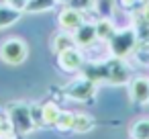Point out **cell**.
Segmentation results:
<instances>
[{"label":"cell","instance_id":"obj_1","mask_svg":"<svg viewBox=\"0 0 149 139\" xmlns=\"http://www.w3.org/2000/svg\"><path fill=\"white\" fill-rule=\"evenodd\" d=\"M0 57H2L6 64H21L27 57V45L21 39H8L0 45Z\"/></svg>","mask_w":149,"mask_h":139},{"label":"cell","instance_id":"obj_2","mask_svg":"<svg viewBox=\"0 0 149 139\" xmlns=\"http://www.w3.org/2000/svg\"><path fill=\"white\" fill-rule=\"evenodd\" d=\"M13 121H15L17 131H21V133H27L33 127V115L27 110L25 104H19V108L13 112Z\"/></svg>","mask_w":149,"mask_h":139},{"label":"cell","instance_id":"obj_3","mask_svg":"<svg viewBox=\"0 0 149 139\" xmlns=\"http://www.w3.org/2000/svg\"><path fill=\"white\" fill-rule=\"evenodd\" d=\"M131 96L137 100V102H147L149 100V82L147 80H135L131 84Z\"/></svg>","mask_w":149,"mask_h":139},{"label":"cell","instance_id":"obj_4","mask_svg":"<svg viewBox=\"0 0 149 139\" xmlns=\"http://www.w3.org/2000/svg\"><path fill=\"white\" fill-rule=\"evenodd\" d=\"M94 127V119L88 117V115H74V131L78 133H84V131H90Z\"/></svg>","mask_w":149,"mask_h":139},{"label":"cell","instance_id":"obj_5","mask_svg":"<svg viewBox=\"0 0 149 139\" xmlns=\"http://www.w3.org/2000/svg\"><path fill=\"white\" fill-rule=\"evenodd\" d=\"M61 61H63V68L65 70H76L80 66V55L74 49H65V53L61 55Z\"/></svg>","mask_w":149,"mask_h":139},{"label":"cell","instance_id":"obj_6","mask_svg":"<svg viewBox=\"0 0 149 139\" xmlns=\"http://www.w3.org/2000/svg\"><path fill=\"white\" fill-rule=\"evenodd\" d=\"M131 137L133 139H149V121H139L131 129Z\"/></svg>","mask_w":149,"mask_h":139},{"label":"cell","instance_id":"obj_7","mask_svg":"<svg viewBox=\"0 0 149 139\" xmlns=\"http://www.w3.org/2000/svg\"><path fill=\"white\" fill-rule=\"evenodd\" d=\"M17 19H19V13H17V10H13V8H6V6H0V27L13 25Z\"/></svg>","mask_w":149,"mask_h":139},{"label":"cell","instance_id":"obj_8","mask_svg":"<svg viewBox=\"0 0 149 139\" xmlns=\"http://www.w3.org/2000/svg\"><path fill=\"white\" fill-rule=\"evenodd\" d=\"M41 115H43V123H47V125H49V123H53V125H55L61 112L57 110V106H55V104H47V106L43 108V112H41Z\"/></svg>","mask_w":149,"mask_h":139},{"label":"cell","instance_id":"obj_9","mask_svg":"<svg viewBox=\"0 0 149 139\" xmlns=\"http://www.w3.org/2000/svg\"><path fill=\"white\" fill-rule=\"evenodd\" d=\"M55 127L61 129V131L74 129V115H65V112H61L59 119H57V123H55Z\"/></svg>","mask_w":149,"mask_h":139},{"label":"cell","instance_id":"obj_10","mask_svg":"<svg viewBox=\"0 0 149 139\" xmlns=\"http://www.w3.org/2000/svg\"><path fill=\"white\" fill-rule=\"evenodd\" d=\"M92 37H94V29L92 27H82L80 33H78V41L80 43H88Z\"/></svg>","mask_w":149,"mask_h":139},{"label":"cell","instance_id":"obj_11","mask_svg":"<svg viewBox=\"0 0 149 139\" xmlns=\"http://www.w3.org/2000/svg\"><path fill=\"white\" fill-rule=\"evenodd\" d=\"M61 23H63L65 27H68V25H78V23H80V19H78V15H76V13H72V10L68 13V10H65V13L61 15Z\"/></svg>","mask_w":149,"mask_h":139},{"label":"cell","instance_id":"obj_12","mask_svg":"<svg viewBox=\"0 0 149 139\" xmlns=\"http://www.w3.org/2000/svg\"><path fill=\"white\" fill-rule=\"evenodd\" d=\"M70 47H72V41H70L65 35L57 37V45H55V49H57V51H65V49H70Z\"/></svg>","mask_w":149,"mask_h":139},{"label":"cell","instance_id":"obj_13","mask_svg":"<svg viewBox=\"0 0 149 139\" xmlns=\"http://www.w3.org/2000/svg\"><path fill=\"white\" fill-rule=\"evenodd\" d=\"M41 2H43V0H41ZM53 4V0H45V4H29V10H41V8H47V6H51Z\"/></svg>","mask_w":149,"mask_h":139},{"label":"cell","instance_id":"obj_14","mask_svg":"<svg viewBox=\"0 0 149 139\" xmlns=\"http://www.w3.org/2000/svg\"><path fill=\"white\" fill-rule=\"evenodd\" d=\"M92 2V0H74V4H78V6H88Z\"/></svg>","mask_w":149,"mask_h":139}]
</instances>
